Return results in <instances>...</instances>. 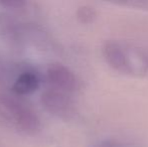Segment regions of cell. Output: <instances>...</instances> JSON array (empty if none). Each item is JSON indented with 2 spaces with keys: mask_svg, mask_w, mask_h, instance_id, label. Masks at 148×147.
<instances>
[{
  "mask_svg": "<svg viewBox=\"0 0 148 147\" xmlns=\"http://www.w3.org/2000/svg\"><path fill=\"white\" fill-rule=\"evenodd\" d=\"M31 2L0 1V34L16 45H24L43 36Z\"/></svg>",
  "mask_w": 148,
  "mask_h": 147,
  "instance_id": "1",
  "label": "cell"
},
{
  "mask_svg": "<svg viewBox=\"0 0 148 147\" xmlns=\"http://www.w3.org/2000/svg\"><path fill=\"white\" fill-rule=\"evenodd\" d=\"M102 55L111 69L124 76L148 77V53L133 43L108 39L102 46Z\"/></svg>",
  "mask_w": 148,
  "mask_h": 147,
  "instance_id": "2",
  "label": "cell"
},
{
  "mask_svg": "<svg viewBox=\"0 0 148 147\" xmlns=\"http://www.w3.org/2000/svg\"><path fill=\"white\" fill-rule=\"evenodd\" d=\"M0 121L23 135H35L41 127L39 116L32 106L10 91H0Z\"/></svg>",
  "mask_w": 148,
  "mask_h": 147,
  "instance_id": "3",
  "label": "cell"
},
{
  "mask_svg": "<svg viewBox=\"0 0 148 147\" xmlns=\"http://www.w3.org/2000/svg\"><path fill=\"white\" fill-rule=\"evenodd\" d=\"M74 95L45 87L40 96V102L45 111L62 120H72L78 114Z\"/></svg>",
  "mask_w": 148,
  "mask_h": 147,
  "instance_id": "4",
  "label": "cell"
},
{
  "mask_svg": "<svg viewBox=\"0 0 148 147\" xmlns=\"http://www.w3.org/2000/svg\"><path fill=\"white\" fill-rule=\"evenodd\" d=\"M42 82L45 84V87L62 91L74 96L82 88L79 77L70 68L60 63H53L47 66Z\"/></svg>",
  "mask_w": 148,
  "mask_h": 147,
  "instance_id": "5",
  "label": "cell"
},
{
  "mask_svg": "<svg viewBox=\"0 0 148 147\" xmlns=\"http://www.w3.org/2000/svg\"><path fill=\"white\" fill-rule=\"evenodd\" d=\"M41 78L34 69L25 67L18 73L10 86L9 91L19 97L29 96L39 89Z\"/></svg>",
  "mask_w": 148,
  "mask_h": 147,
  "instance_id": "6",
  "label": "cell"
},
{
  "mask_svg": "<svg viewBox=\"0 0 148 147\" xmlns=\"http://www.w3.org/2000/svg\"><path fill=\"white\" fill-rule=\"evenodd\" d=\"M23 67L20 64L11 63L0 53V85L8 86L10 89L12 82Z\"/></svg>",
  "mask_w": 148,
  "mask_h": 147,
  "instance_id": "7",
  "label": "cell"
},
{
  "mask_svg": "<svg viewBox=\"0 0 148 147\" xmlns=\"http://www.w3.org/2000/svg\"><path fill=\"white\" fill-rule=\"evenodd\" d=\"M98 16L97 10L94 6L85 4L78 7L76 11V17L82 24H91L96 20Z\"/></svg>",
  "mask_w": 148,
  "mask_h": 147,
  "instance_id": "8",
  "label": "cell"
},
{
  "mask_svg": "<svg viewBox=\"0 0 148 147\" xmlns=\"http://www.w3.org/2000/svg\"><path fill=\"white\" fill-rule=\"evenodd\" d=\"M95 147H128L123 142L116 139H104L98 142Z\"/></svg>",
  "mask_w": 148,
  "mask_h": 147,
  "instance_id": "9",
  "label": "cell"
},
{
  "mask_svg": "<svg viewBox=\"0 0 148 147\" xmlns=\"http://www.w3.org/2000/svg\"><path fill=\"white\" fill-rule=\"evenodd\" d=\"M121 5L130 6V7H135L138 9L148 10V1H131V2H124L121 3Z\"/></svg>",
  "mask_w": 148,
  "mask_h": 147,
  "instance_id": "10",
  "label": "cell"
}]
</instances>
